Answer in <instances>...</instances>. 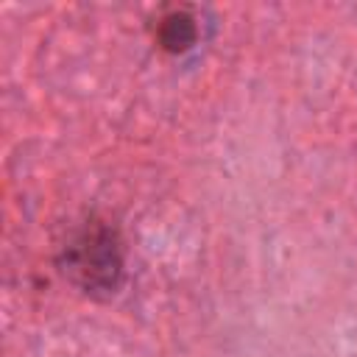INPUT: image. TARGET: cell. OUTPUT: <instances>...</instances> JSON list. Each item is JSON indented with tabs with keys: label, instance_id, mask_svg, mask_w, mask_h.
I'll return each instance as SVG.
<instances>
[{
	"label": "cell",
	"instance_id": "1",
	"mask_svg": "<svg viewBox=\"0 0 357 357\" xmlns=\"http://www.w3.org/2000/svg\"><path fill=\"white\" fill-rule=\"evenodd\" d=\"M120 265V248L106 229H89L70 245V271L86 290H112Z\"/></svg>",
	"mask_w": 357,
	"mask_h": 357
},
{
	"label": "cell",
	"instance_id": "2",
	"mask_svg": "<svg viewBox=\"0 0 357 357\" xmlns=\"http://www.w3.org/2000/svg\"><path fill=\"white\" fill-rule=\"evenodd\" d=\"M195 36V28H192V20L187 17H173V20H165V28H162V42L173 50H184Z\"/></svg>",
	"mask_w": 357,
	"mask_h": 357
}]
</instances>
